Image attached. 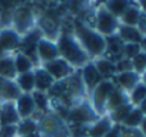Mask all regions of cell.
Returning <instances> with one entry per match:
<instances>
[{"label":"cell","mask_w":146,"mask_h":137,"mask_svg":"<svg viewBox=\"0 0 146 137\" xmlns=\"http://www.w3.org/2000/svg\"><path fill=\"white\" fill-rule=\"evenodd\" d=\"M72 33L78 40L90 59L101 58L106 51V40L104 36L96 32L95 28L85 24L80 19H76L72 24Z\"/></svg>","instance_id":"cell-1"},{"label":"cell","mask_w":146,"mask_h":137,"mask_svg":"<svg viewBox=\"0 0 146 137\" xmlns=\"http://www.w3.org/2000/svg\"><path fill=\"white\" fill-rule=\"evenodd\" d=\"M55 42L60 58H63L74 69H81L85 64H87L91 60L85 49L81 46V44L72 33V30L60 31Z\"/></svg>","instance_id":"cell-2"},{"label":"cell","mask_w":146,"mask_h":137,"mask_svg":"<svg viewBox=\"0 0 146 137\" xmlns=\"http://www.w3.org/2000/svg\"><path fill=\"white\" fill-rule=\"evenodd\" d=\"M37 19L35 10L32 7L26 4H18L12 13V26L10 27L21 36H26L28 32L37 27Z\"/></svg>","instance_id":"cell-3"},{"label":"cell","mask_w":146,"mask_h":137,"mask_svg":"<svg viewBox=\"0 0 146 137\" xmlns=\"http://www.w3.org/2000/svg\"><path fill=\"white\" fill-rule=\"evenodd\" d=\"M94 13H95V24H94V28H95L96 32H99L104 37L115 36L119 28L118 18H115L110 12H108L103 3L99 7L94 8Z\"/></svg>","instance_id":"cell-4"},{"label":"cell","mask_w":146,"mask_h":137,"mask_svg":"<svg viewBox=\"0 0 146 137\" xmlns=\"http://www.w3.org/2000/svg\"><path fill=\"white\" fill-rule=\"evenodd\" d=\"M115 82L113 78L103 79L92 91L88 94V103L92 107V109L96 112L99 117L105 115V104L108 100L110 92L115 89Z\"/></svg>","instance_id":"cell-5"},{"label":"cell","mask_w":146,"mask_h":137,"mask_svg":"<svg viewBox=\"0 0 146 137\" xmlns=\"http://www.w3.org/2000/svg\"><path fill=\"white\" fill-rule=\"evenodd\" d=\"M99 115L96 114V112L92 109V107L90 105L88 100L76 104L68 109L66 114V119L71 124H77V126H90L92 123H95L99 119Z\"/></svg>","instance_id":"cell-6"},{"label":"cell","mask_w":146,"mask_h":137,"mask_svg":"<svg viewBox=\"0 0 146 137\" xmlns=\"http://www.w3.org/2000/svg\"><path fill=\"white\" fill-rule=\"evenodd\" d=\"M37 124V133L40 137H63L67 130L66 120L55 113L44 114Z\"/></svg>","instance_id":"cell-7"},{"label":"cell","mask_w":146,"mask_h":137,"mask_svg":"<svg viewBox=\"0 0 146 137\" xmlns=\"http://www.w3.org/2000/svg\"><path fill=\"white\" fill-rule=\"evenodd\" d=\"M44 69L55 79V82L58 81H64V79L69 78L77 69H74L73 67H71L63 58H58L55 60H51L49 63L42 64Z\"/></svg>","instance_id":"cell-8"},{"label":"cell","mask_w":146,"mask_h":137,"mask_svg":"<svg viewBox=\"0 0 146 137\" xmlns=\"http://www.w3.org/2000/svg\"><path fill=\"white\" fill-rule=\"evenodd\" d=\"M36 53H37V58L40 60L41 66L60 58L56 42L49 40V38H45V37H41L36 42Z\"/></svg>","instance_id":"cell-9"},{"label":"cell","mask_w":146,"mask_h":137,"mask_svg":"<svg viewBox=\"0 0 146 137\" xmlns=\"http://www.w3.org/2000/svg\"><path fill=\"white\" fill-rule=\"evenodd\" d=\"M80 77H81V81H82V83H83V87H85V90H86L87 96H88V94L103 81L101 76L98 73L95 66L92 64L91 60L80 69Z\"/></svg>","instance_id":"cell-10"},{"label":"cell","mask_w":146,"mask_h":137,"mask_svg":"<svg viewBox=\"0 0 146 137\" xmlns=\"http://www.w3.org/2000/svg\"><path fill=\"white\" fill-rule=\"evenodd\" d=\"M22 45V37L12 27L0 28V50L3 53H12Z\"/></svg>","instance_id":"cell-11"},{"label":"cell","mask_w":146,"mask_h":137,"mask_svg":"<svg viewBox=\"0 0 146 137\" xmlns=\"http://www.w3.org/2000/svg\"><path fill=\"white\" fill-rule=\"evenodd\" d=\"M14 105L21 120L30 119V118L35 117L36 112H37V108H36L35 101H33L32 94H22L14 101Z\"/></svg>","instance_id":"cell-12"},{"label":"cell","mask_w":146,"mask_h":137,"mask_svg":"<svg viewBox=\"0 0 146 137\" xmlns=\"http://www.w3.org/2000/svg\"><path fill=\"white\" fill-rule=\"evenodd\" d=\"M145 17L144 8L139 7V3H132L129 7L124 10V13L118 18L119 24L128 26V27H137L141 19Z\"/></svg>","instance_id":"cell-13"},{"label":"cell","mask_w":146,"mask_h":137,"mask_svg":"<svg viewBox=\"0 0 146 137\" xmlns=\"http://www.w3.org/2000/svg\"><path fill=\"white\" fill-rule=\"evenodd\" d=\"M142 79H144V77L140 76V74L136 73L135 71L121 72V73H117L115 76H114L115 86L119 87L121 90H123L127 94H128L139 82H141Z\"/></svg>","instance_id":"cell-14"},{"label":"cell","mask_w":146,"mask_h":137,"mask_svg":"<svg viewBox=\"0 0 146 137\" xmlns=\"http://www.w3.org/2000/svg\"><path fill=\"white\" fill-rule=\"evenodd\" d=\"M117 36L121 38L123 44H145V35L137 27H128V26L119 24Z\"/></svg>","instance_id":"cell-15"},{"label":"cell","mask_w":146,"mask_h":137,"mask_svg":"<svg viewBox=\"0 0 146 137\" xmlns=\"http://www.w3.org/2000/svg\"><path fill=\"white\" fill-rule=\"evenodd\" d=\"M22 95L15 81L0 78V103H14Z\"/></svg>","instance_id":"cell-16"},{"label":"cell","mask_w":146,"mask_h":137,"mask_svg":"<svg viewBox=\"0 0 146 137\" xmlns=\"http://www.w3.org/2000/svg\"><path fill=\"white\" fill-rule=\"evenodd\" d=\"M32 72H33V77H35V91L46 94L51 89V86L55 83V79L42 67L33 68Z\"/></svg>","instance_id":"cell-17"},{"label":"cell","mask_w":146,"mask_h":137,"mask_svg":"<svg viewBox=\"0 0 146 137\" xmlns=\"http://www.w3.org/2000/svg\"><path fill=\"white\" fill-rule=\"evenodd\" d=\"M17 77L14 67V58L12 53H3L0 55V78L14 81Z\"/></svg>","instance_id":"cell-18"},{"label":"cell","mask_w":146,"mask_h":137,"mask_svg":"<svg viewBox=\"0 0 146 137\" xmlns=\"http://www.w3.org/2000/svg\"><path fill=\"white\" fill-rule=\"evenodd\" d=\"M21 118L14 103H3L0 108V126H17Z\"/></svg>","instance_id":"cell-19"},{"label":"cell","mask_w":146,"mask_h":137,"mask_svg":"<svg viewBox=\"0 0 146 137\" xmlns=\"http://www.w3.org/2000/svg\"><path fill=\"white\" fill-rule=\"evenodd\" d=\"M92 64L95 66L98 73L101 76L103 79H108V78H113L117 74V68H115V62L110 60V59L101 56V58H96L92 59Z\"/></svg>","instance_id":"cell-20"},{"label":"cell","mask_w":146,"mask_h":137,"mask_svg":"<svg viewBox=\"0 0 146 137\" xmlns=\"http://www.w3.org/2000/svg\"><path fill=\"white\" fill-rule=\"evenodd\" d=\"M114 126L115 124H113L108 115H103L87 127V137H104Z\"/></svg>","instance_id":"cell-21"},{"label":"cell","mask_w":146,"mask_h":137,"mask_svg":"<svg viewBox=\"0 0 146 137\" xmlns=\"http://www.w3.org/2000/svg\"><path fill=\"white\" fill-rule=\"evenodd\" d=\"M126 104H129V99H128V94L124 92L123 90H121L119 87H115L113 91L110 92L108 100L105 104V114L111 110L117 109L119 107H123Z\"/></svg>","instance_id":"cell-22"},{"label":"cell","mask_w":146,"mask_h":137,"mask_svg":"<svg viewBox=\"0 0 146 137\" xmlns=\"http://www.w3.org/2000/svg\"><path fill=\"white\" fill-rule=\"evenodd\" d=\"M145 115L146 113L141 108H135L128 113L124 120L121 123L122 128H141L142 131L144 130V122H145Z\"/></svg>","instance_id":"cell-23"},{"label":"cell","mask_w":146,"mask_h":137,"mask_svg":"<svg viewBox=\"0 0 146 137\" xmlns=\"http://www.w3.org/2000/svg\"><path fill=\"white\" fill-rule=\"evenodd\" d=\"M13 58H14V67H15L17 76L18 74L27 73V72H32L33 68H35V66L30 60V58L21 50H18L15 54H13Z\"/></svg>","instance_id":"cell-24"},{"label":"cell","mask_w":146,"mask_h":137,"mask_svg":"<svg viewBox=\"0 0 146 137\" xmlns=\"http://www.w3.org/2000/svg\"><path fill=\"white\" fill-rule=\"evenodd\" d=\"M14 81L17 83V86L19 87L22 94H32L35 91V77H33V72L18 74Z\"/></svg>","instance_id":"cell-25"},{"label":"cell","mask_w":146,"mask_h":137,"mask_svg":"<svg viewBox=\"0 0 146 137\" xmlns=\"http://www.w3.org/2000/svg\"><path fill=\"white\" fill-rule=\"evenodd\" d=\"M128 99H129V104L135 108L140 107L146 100V85H145L144 79H142L141 82H139V83L128 92Z\"/></svg>","instance_id":"cell-26"},{"label":"cell","mask_w":146,"mask_h":137,"mask_svg":"<svg viewBox=\"0 0 146 137\" xmlns=\"http://www.w3.org/2000/svg\"><path fill=\"white\" fill-rule=\"evenodd\" d=\"M36 119H23L21 120L17 124V137H22V136H28V135H33L37 133L38 130V124Z\"/></svg>","instance_id":"cell-27"},{"label":"cell","mask_w":146,"mask_h":137,"mask_svg":"<svg viewBox=\"0 0 146 137\" xmlns=\"http://www.w3.org/2000/svg\"><path fill=\"white\" fill-rule=\"evenodd\" d=\"M103 4L108 12H110L115 18H119L124 13V10L129 7L131 1H128V0H110V1H104Z\"/></svg>","instance_id":"cell-28"},{"label":"cell","mask_w":146,"mask_h":137,"mask_svg":"<svg viewBox=\"0 0 146 137\" xmlns=\"http://www.w3.org/2000/svg\"><path fill=\"white\" fill-rule=\"evenodd\" d=\"M132 109H133V107H132L131 104H126V105H123V107H119V108H117V109L111 110V112L106 113L105 115H108V118L113 122V124L119 126Z\"/></svg>","instance_id":"cell-29"},{"label":"cell","mask_w":146,"mask_h":137,"mask_svg":"<svg viewBox=\"0 0 146 137\" xmlns=\"http://www.w3.org/2000/svg\"><path fill=\"white\" fill-rule=\"evenodd\" d=\"M145 51L144 45L141 44H123V49H122V58H126L131 60L140 53Z\"/></svg>","instance_id":"cell-30"},{"label":"cell","mask_w":146,"mask_h":137,"mask_svg":"<svg viewBox=\"0 0 146 137\" xmlns=\"http://www.w3.org/2000/svg\"><path fill=\"white\" fill-rule=\"evenodd\" d=\"M32 97H33V101H35V105H36V108H37V110L44 112V110L49 109V107H50V99H49V96L46 94L38 92V91H33Z\"/></svg>","instance_id":"cell-31"},{"label":"cell","mask_w":146,"mask_h":137,"mask_svg":"<svg viewBox=\"0 0 146 137\" xmlns=\"http://www.w3.org/2000/svg\"><path fill=\"white\" fill-rule=\"evenodd\" d=\"M131 64H132V69L136 73H139L140 76L144 77L145 76V68H146V54L145 51L140 53L139 55H136L135 58L131 59Z\"/></svg>","instance_id":"cell-32"},{"label":"cell","mask_w":146,"mask_h":137,"mask_svg":"<svg viewBox=\"0 0 146 137\" xmlns=\"http://www.w3.org/2000/svg\"><path fill=\"white\" fill-rule=\"evenodd\" d=\"M121 131H122V137H146L145 131H142L141 128H122L121 127Z\"/></svg>","instance_id":"cell-33"},{"label":"cell","mask_w":146,"mask_h":137,"mask_svg":"<svg viewBox=\"0 0 146 137\" xmlns=\"http://www.w3.org/2000/svg\"><path fill=\"white\" fill-rule=\"evenodd\" d=\"M0 137H17V126H0Z\"/></svg>","instance_id":"cell-34"},{"label":"cell","mask_w":146,"mask_h":137,"mask_svg":"<svg viewBox=\"0 0 146 137\" xmlns=\"http://www.w3.org/2000/svg\"><path fill=\"white\" fill-rule=\"evenodd\" d=\"M104 137H122V131H121V127L119 126H114L108 133H106Z\"/></svg>","instance_id":"cell-35"},{"label":"cell","mask_w":146,"mask_h":137,"mask_svg":"<svg viewBox=\"0 0 146 137\" xmlns=\"http://www.w3.org/2000/svg\"><path fill=\"white\" fill-rule=\"evenodd\" d=\"M22 137H40L38 133H33V135H28V136H22Z\"/></svg>","instance_id":"cell-36"}]
</instances>
